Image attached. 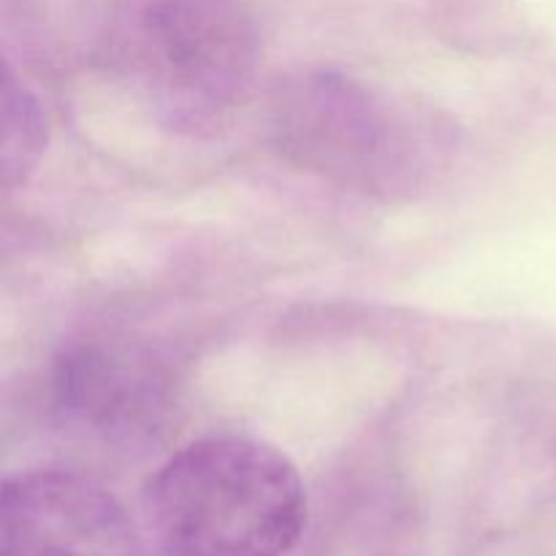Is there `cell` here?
I'll list each match as a JSON object with an SVG mask.
<instances>
[{
  "label": "cell",
  "mask_w": 556,
  "mask_h": 556,
  "mask_svg": "<svg viewBox=\"0 0 556 556\" xmlns=\"http://www.w3.org/2000/svg\"><path fill=\"white\" fill-rule=\"evenodd\" d=\"M144 503L157 541L177 556H286L307 521L296 467L248 438L185 445L152 476Z\"/></svg>",
  "instance_id": "6da1fadb"
},
{
  "label": "cell",
  "mask_w": 556,
  "mask_h": 556,
  "mask_svg": "<svg viewBox=\"0 0 556 556\" xmlns=\"http://www.w3.org/2000/svg\"><path fill=\"white\" fill-rule=\"evenodd\" d=\"M271 139L299 168L386 199L421 182L434 147L427 125L334 71L280 87L271 101Z\"/></svg>",
  "instance_id": "7a4b0ae2"
},
{
  "label": "cell",
  "mask_w": 556,
  "mask_h": 556,
  "mask_svg": "<svg viewBox=\"0 0 556 556\" xmlns=\"http://www.w3.org/2000/svg\"><path fill=\"white\" fill-rule=\"evenodd\" d=\"M258 41L231 0H161L141 30V74L157 117L174 130L204 134L244 101Z\"/></svg>",
  "instance_id": "3957f363"
},
{
  "label": "cell",
  "mask_w": 556,
  "mask_h": 556,
  "mask_svg": "<svg viewBox=\"0 0 556 556\" xmlns=\"http://www.w3.org/2000/svg\"><path fill=\"white\" fill-rule=\"evenodd\" d=\"M0 556H141V541L106 489L43 470L3 483Z\"/></svg>",
  "instance_id": "277c9868"
},
{
  "label": "cell",
  "mask_w": 556,
  "mask_h": 556,
  "mask_svg": "<svg viewBox=\"0 0 556 556\" xmlns=\"http://www.w3.org/2000/svg\"><path fill=\"white\" fill-rule=\"evenodd\" d=\"M168 389L161 364L130 342H76L54 364L60 410L106 440L150 438L168 416Z\"/></svg>",
  "instance_id": "5b68a950"
},
{
  "label": "cell",
  "mask_w": 556,
  "mask_h": 556,
  "mask_svg": "<svg viewBox=\"0 0 556 556\" xmlns=\"http://www.w3.org/2000/svg\"><path fill=\"white\" fill-rule=\"evenodd\" d=\"M0 177L3 188L25 182L47 144V117L30 90L16 85L14 74L3 71V96H0Z\"/></svg>",
  "instance_id": "8992f818"
}]
</instances>
